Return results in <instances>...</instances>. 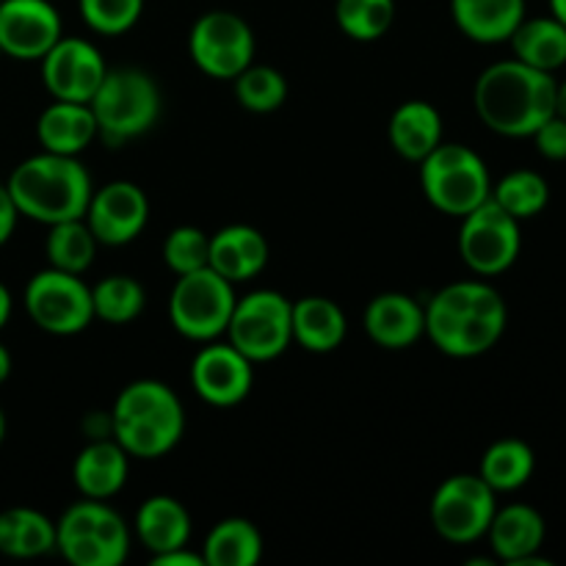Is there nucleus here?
I'll return each mask as SVG.
<instances>
[{
	"label": "nucleus",
	"instance_id": "13",
	"mask_svg": "<svg viewBox=\"0 0 566 566\" xmlns=\"http://www.w3.org/2000/svg\"><path fill=\"white\" fill-rule=\"evenodd\" d=\"M103 53L92 42L77 36H61L42 59V77L48 92L66 103H88L103 83Z\"/></svg>",
	"mask_w": 566,
	"mask_h": 566
},
{
	"label": "nucleus",
	"instance_id": "45",
	"mask_svg": "<svg viewBox=\"0 0 566 566\" xmlns=\"http://www.w3.org/2000/svg\"><path fill=\"white\" fill-rule=\"evenodd\" d=\"M3 437H6V415L3 409H0V442H3Z\"/></svg>",
	"mask_w": 566,
	"mask_h": 566
},
{
	"label": "nucleus",
	"instance_id": "12",
	"mask_svg": "<svg viewBox=\"0 0 566 566\" xmlns=\"http://www.w3.org/2000/svg\"><path fill=\"white\" fill-rule=\"evenodd\" d=\"M520 247H523L520 221L492 197L462 216L459 252L468 269L479 276H497L512 269L514 260L520 258Z\"/></svg>",
	"mask_w": 566,
	"mask_h": 566
},
{
	"label": "nucleus",
	"instance_id": "3",
	"mask_svg": "<svg viewBox=\"0 0 566 566\" xmlns=\"http://www.w3.org/2000/svg\"><path fill=\"white\" fill-rule=\"evenodd\" d=\"M20 216L42 224L83 219L92 199V177L75 155H55L42 149L11 171L9 182Z\"/></svg>",
	"mask_w": 566,
	"mask_h": 566
},
{
	"label": "nucleus",
	"instance_id": "25",
	"mask_svg": "<svg viewBox=\"0 0 566 566\" xmlns=\"http://www.w3.org/2000/svg\"><path fill=\"white\" fill-rule=\"evenodd\" d=\"M346 315L326 296H307L293 304V340L313 354H329L346 340Z\"/></svg>",
	"mask_w": 566,
	"mask_h": 566
},
{
	"label": "nucleus",
	"instance_id": "28",
	"mask_svg": "<svg viewBox=\"0 0 566 566\" xmlns=\"http://www.w3.org/2000/svg\"><path fill=\"white\" fill-rule=\"evenodd\" d=\"M205 566H254L263 558V534L243 517L221 520L202 547Z\"/></svg>",
	"mask_w": 566,
	"mask_h": 566
},
{
	"label": "nucleus",
	"instance_id": "11",
	"mask_svg": "<svg viewBox=\"0 0 566 566\" xmlns=\"http://www.w3.org/2000/svg\"><path fill=\"white\" fill-rule=\"evenodd\" d=\"M188 53L205 75L235 81L254 61V33L235 11H208L188 33Z\"/></svg>",
	"mask_w": 566,
	"mask_h": 566
},
{
	"label": "nucleus",
	"instance_id": "10",
	"mask_svg": "<svg viewBox=\"0 0 566 566\" xmlns=\"http://www.w3.org/2000/svg\"><path fill=\"white\" fill-rule=\"evenodd\" d=\"M25 310L33 324L50 335H77L94 318L92 287L77 274L50 265L25 285Z\"/></svg>",
	"mask_w": 566,
	"mask_h": 566
},
{
	"label": "nucleus",
	"instance_id": "7",
	"mask_svg": "<svg viewBox=\"0 0 566 566\" xmlns=\"http://www.w3.org/2000/svg\"><path fill=\"white\" fill-rule=\"evenodd\" d=\"M232 282L210 265L177 276L169 296L171 326L193 343H210L224 335L235 310Z\"/></svg>",
	"mask_w": 566,
	"mask_h": 566
},
{
	"label": "nucleus",
	"instance_id": "40",
	"mask_svg": "<svg viewBox=\"0 0 566 566\" xmlns=\"http://www.w3.org/2000/svg\"><path fill=\"white\" fill-rule=\"evenodd\" d=\"M155 566H205L202 553H191L186 547H177V551L164 553V556H153Z\"/></svg>",
	"mask_w": 566,
	"mask_h": 566
},
{
	"label": "nucleus",
	"instance_id": "34",
	"mask_svg": "<svg viewBox=\"0 0 566 566\" xmlns=\"http://www.w3.org/2000/svg\"><path fill=\"white\" fill-rule=\"evenodd\" d=\"M335 20L354 42H376L396 20V0H337Z\"/></svg>",
	"mask_w": 566,
	"mask_h": 566
},
{
	"label": "nucleus",
	"instance_id": "5",
	"mask_svg": "<svg viewBox=\"0 0 566 566\" xmlns=\"http://www.w3.org/2000/svg\"><path fill=\"white\" fill-rule=\"evenodd\" d=\"M97 136L108 147L144 136L160 116V88L153 75L136 66L105 72L103 83L88 99Z\"/></svg>",
	"mask_w": 566,
	"mask_h": 566
},
{
	"label": "nucleus",
	"instance_id": "24",
	"mask_svg": "<svg viewBox=\"0 0 566 566\" xmlns=\"http://www.w3.org/2000/svg\"><path fill=\"white\" fill-rule=\"evenodd\" d=\"M392 149L401 158L420 164L437 144H442V116L426 99H409L401 103L390 116V127H387Z\"/></svg>",
	"mask_w": 566,
	"mask_h": 566
},
{
	"label": "nucleus",
	"instance_id": "18",
	"mask_svg": "<svg viewBox=\"0 0 566 566\" xmlns=\"http://www.w3.org/2000/svg\"><path fill=\"white\" fill-rule=\"evenodd\" d=\"M365 332L370 340L390 352L415 346L426 335V313L407 293H381L365 310Z\"/></svg>",
	"mask_w": 566,
	"mask_h": 566
},
{
	"label": "nucleus",
	"instance_id": "41",
	"mask_svg": "<svg viewBox=\"0 0 566 566\" xmlns=\"http://www.w3.org/2000/svg\"><path fill=\"white\" fill-rule=\"evenodd\" d=\"M11 293H9V287L3 285V282H0V329H3L6 324H9V318H11Z\"/></svg>",
	"mask_w": 566,
	"mask_h": 566
},
{
	"label": "nucleus",
	"instance_id": "43",
	"mask_svg": "<svg viewBox=\"0 0 566 566\" xmlns=\"http://www.w3.org/2000/svg\"><path fill=\"white\" fill-rule=\"evenodd\" d=\"M556 114L562 116V119H566V81L558 83L556 88Z\"/></svg>",
	"mask_w": 566,
	"mask_h": 566
},
{
	"label": "nucleus",
	"instance_id": "1",
	"mask_svg": "<svg viewBox=\"0 0 566 566\" xmlns=\"http://www.w3.org/2000/svg\"><path fill=\"white\" fill-rule=\"evenodd\" d=\"M556 88L553 72H542L517 59L497 61L475 81V114L501 136H534L539 125L556 114Z\"/></svg>",
	"mask_w": 566,
	"mask_h": 566
},
{
	"label": "nucleus",
	"instance_id": "37",
	"mask_svg": "<svg viewBox=\"0 0 566 566\" xmlns=\"http://www.w3.org/2000/svg\"><path fill=\"white\" fill-rule=\"evenodd\" d=\"M210 238L199 227H177L164 241V263L177 276L188 271H199L208 265Z\"/></svg>",
	"mask_w": 566,
	"mask_h": 566
},
{
	"label": "nucleus",
	"instance_id": "33",
	"mask_svg": "<svg viewBox=\"0 0 566 566\" xmlns=\"http://www.w3.org/2000/svg\"><path fill=\"white\" fill-rule=\"evenodd\" d=\"M492 199L514 219H534L551 202V186L539 171L514 169L492 188Z\"/></svg>",
	"mask_w": 566,
	"mask_h": 566
},
{
	"label": "nucleus",
	"instance_id": "22",
	"mask_svg": "<svg viewBox=\"0 0 566 566\" xmlns=\"http://www.w3.org/2000/svg\"><path fill=\"white\" fill-rule=\"evenodd\" d=\"M36 136L42 149H48V153L75 155L77 158L97 138V122H94L88 103L55 99L39 116Z\"/></svg>",
	"mask_w": 566,
	"mask_h": 566
},
{
	"label": "nucleus",
	"instance_id": "15",
	"mask_svg": "<svg viewBox=\"0 0 566 566\" xmlns=\"http://www.w3.org/2000/svg\"><path fill=\"white\" fill-rule=\"evenodd\" d=\"M61 33V14L50 0L0 3V53L17 61H42Z\"/></svg>",
	"mask_w": 566,
	"mask_h": 566
},
{
	"label": "nucleus",
	"instance_id": "20",
	"mask_svg": "<svg viewBox=\"0 0 566 566\" xmlns=\"http://www.w3.org/2000/svg\"><path fill=\"white\" fill-rule=\"evenodd\" d=\"M127 451L116 440H94L77 453L72 464V481L83 497L108 501L125 486L130 464Z\"/></svg>",
	"mask_w": 566,
	"mask_h": 566
},
{
	"label": "nucleus",
	"instance_id": "42",
	"mask_svg": "<svg viewBox=\"0 0 566 566\" xmlns=\"http://www.w3.org/2000/svg\"><path fill=\"white\" fill-rule=\"evenodd\" d=\"M9 374H11V354H9V348L0 343V385L9 379Z\"/></svg>",
	"mask_w": 566,
	"mask_h": 566
},
{
	"label": "nucleus",
	"instance_id": "36",
	"mask_svg": "<svg viewBox=\"0 0 566 566\" xmlns=\"http://www.w3.org/2000/svg\"><path fill=\"white\" fill-rule=\"evenodd\" d=\"M77 6L86 25L103 36L127 33L144 11V0H77Z\"/></svg>",
	"mask_w": 566,
	"mask_h": 566
},
{
	"label": "nucleus",
	"instance_id": "35",
	"mask_svg": "<svg viewBox=\"0 0 566 566\" xmlns=\"http://www.w3.org/2000/svg\"><path fill=\"white\" fill-rule=\"evenodd\" d=\"M235 97L252 114H271L280 111L287 99V81L280 70L265 64H249L235 77Z\"/></svg>",
	"mask_w": 566,
	"mask_h": 566
},
{
	"label": "nucleus",
	"instance_id": "38",
	"mask_svg": "<svg viewBox=\"0 0 566 566\" xmlns=\"http://www.w3.org/2000/svg\"><path fill=\"white\" fill-rule=\"evenodd\" d=\"M531 138L536 142L542 158L566 160V119H562L558 114H553L545 125H539V130Z\"/></svg>",
	"mask_w": 566,
	"mask_h": 566
},
{
	"label": "nucleus",
	"instance_id": "16",
	"mask_svg": "<svg viewBox=\"0 0 566 566\" xmlns=\"http://www.w3.org/2000/svg\"><path fill=\"white\" fill-rule=\"evenodd\" d=\"M252 365L232 343H210L193 357L191 385L210 407H235L252 390Z\"/></svg>",
	"mask_w": 566,
	"mask_h": 566
},
{
	"label": "nucleus",
	"instance_id": "2",
	"mask_svg": "<svg viewBox=\"0 0 566 566\" xmlns=\"http://www.w3.org/2000/svg\"><path fill=\"white\" fill-rule=\"evenodd\" d=\"M426 335L448 357L470 359L486 354L506 332L509 310L486 282H457L423 307Z\"/></svg>",
	"mask_w": 566,
	"mask_h": 566
},
{
	"label": "nucleus",
	"instance_id": "4",
	"mask_svg": "<svg viewBox=\"0 0 566 566\" xmlns=\"http://www.w3.org/2000/svg\"><path fill=\"white\" fill-rule=\"evenodd\" d=\"M114 440L136 459H160L180 442L186 412L164 381L138 379L116 396L111 412Z\"/></svg>",
	"mask_w": 566,
	"mask_h": 566
},
{
	"label": "nucleus",
	"instance_id": "17",
	"mask_svg": "<svg viewBox=\"0 0 566 566\" xmlns=\"http://www.w3.org/2000/svg\"><path fill=\"white\" fill-rule=\"evenodd\" d=\"M545 534V517L525 503L497 509L486 531L492 553L509 566H553V562L539 556Z\"/></svg>",
	"mask_w": 566,
	"mask_h": 566
},
{
	"label": "nucleus",
	"instance_id": "44",
	"mask_svg": "<svg viewBox=\"0 0 566 566\" xmlns=\"http://www.w3.org/2000/svg\"><path fill=\"white\" fill-rule=\"evenodd\" d=\"M551 14L566 25V0H551Z\"/></svg>",
	"mask_w": 566,
	"mask_h": 566
},
{
	"label": "nucleus",
	"instance_id": "47",
	"mask_svg": "<svg viewBox=\"0 0 566 566\" xmlns=\"http://www.w3.org/2000/svg\"><path fill=\"white\" fill-rule=\"evenodd\" d=\"M0 55H3V53H0Z\"/></svg>",
	"mask_w": 566,
	"mask_h": 566
},
{
	"label": "nucleus",
	"instance_id": "46",
	"mask_svg": "<svg viewBox=\"0 0 566 566\" xmlns=\"http://www.w3.org/2000/svg\"><path fill=\"white\" fill-rule=\"evenodd\" d=\"M0 3H3V0H0Z\"/></svg>",
	"mask_w": 566,
	"mask_h": 566
},
{
	"label": "nucleus",
	"instance_id": "8",
	"mask_svg": "<svg viewBox=\"0 0 566 566\" xmlns=\"http://www.w3.org/2000/svg\"><path fill=\"white\" fill-rule=\"evenodd\" d=\"M224 335L252 363H271L293 340V304L276 291L249 293L235 302Z\"/></svg>",
	"mask_w": 566,
	"mask_h": 566
},
{
	"label": "nucleus",
	"instance_id": "30",
	"mask_svg": "<svg viewBox=\"0 0 566 566\" xmlns=\"http://www.w3.org/2000/svg\"><path fill=\"white\" fill-rule=\"evenodd\" d=\"M536 470V457L528 442L497 440L486 448L481 459V479L495 492H514L531 481Z\"/></svg>",
	"mask_w": 566,
	"mask_h": 566
},
{
	"label": "nucleus",
	"instance_id": "29",
	"mask_svg": "<svg viewBox=\"0 0 566 566\" xmlns=\"http://www.w3.org/2000/svg\"><path fill=\"white\" fill-rule=\"evenodd\" d=\"M55 551V523L36 509L0 512V553L9 558H36Z\"/></svg>",
	"mask_w": 566,
	"mask_h": 566
},
{
	"label": "nucleus",
	"instance_id": "23",
	"mask_svg": "<svg viewBox=\"0 0 566 566\" xmlns=\"http://www.w3.org/2000/svg\"><path fill=\"white\" fill-rule=\"evenodd\" d=\"M136 534L153 556H164V553L188 545L191 517H188L186 506L171 495L147 497L136 512Z\"/></svg>",
	"mask_w": 566,
	"mask_h": 566
},
{
	"label": "nucleus",
	"instance_id": "31",
	"mask_svg": "<svg viewBox=\"0 0 566 566\" xmlns=\"http://www.w3.org/2000/svg\"><path fill=\"white\" fill-rule=\"evenodd\" d=\"M97 238L92 235L88 224L83 219L72 221H59V224H50L48 235V260L53 269L66 271V274H77L88 271V265L94 263V254H97Z\"/></svg>",
	"mask_w": 566,
	"mask_h": 566
},
{
	"label": "nucleus",
	"instance_id": "19",
	"mask_svg": "<svg viewBox=\"0 0 566 566\" xmlns=\"http://www.w3.org/2000/svg\"><path fill=\"white\" fill-rule=\"evenodd\" d=\"M269 263V243L260 230L249 224H230L210 238L208 265L224 280L249 282Z\"/></svg>",
	"mask_w": 566,
	"mask_h": 566
},
{
	"label": "nucleus",
	"instance_id": "21",
	"mask_svg": "<svg viewBox=\"0 0 566 566\" xmlns=\"http://www.w3.org/2000/svg\"><path fill=\"white\" fill-rule=\"evenodd\" d=\"M451 17L473 42L501 44L525 20V0H451Z\"/></svg>",
	"mask_w": 566,
	"mask_h": 566
},
{
	"label": "nucleus",
	"instance_id": "26",
	"mask_svg": "<svg viewBox=\"0 0 566 566\" xmlns=\"http://www.w3.org/2000/svg\"><path fill=\"white\" fill-rule=\"evenodd\" d=\"M59 551L66 562L75 566H119L130 553L127 523L108 506L94 534L61 542Z\"/></svg>",
	"mask_w": 566,
	"mask_h": 566
},
{
	"label": "nucleus",
	"instance_id": "39",
	"mask_svg": "<svg viewBox=\"0 0 566 566\" xmlns=\"http://www.w3.org/2000/svg\"><path fill=\"white\" fill-rule=\"evenodd\" d=\"M17 219H20V210H17L14 199H11L6 182H0V247L14 235Z\"/></svg>",
	"mask_w": 566,
	"mask_h": 566
},
{
	"label": "nucleus",
	"instance_id": "32",
	"mask_svg": "<svg viewBox=\"0 0 566 566\" xmlns=\"http://www.w3.org/2000/svg\"><path fill=\"white\" fill-rule=\"evenodd\" d=\"M92 304L94 318H103L105 324L125 326L142 315L144 304H147V293H144V285L136 276L114 274L92 287Z\"/></svg>",
	"mask_w": 566,
	"mask_h": 566
},
{
	"label": "nucleus",
	"instance_id": "27",
	"mask_svg": "<svg viewBox=\"0 0 566 566\" xmlns=\"http://www.w3.org/2000/svg\"><path fill=\"white\" fill-rule=\"evenodd\" d=\"M514 59L542 72H556L566 64V25L556 17H525L512 33Z\"/></svg>",
	"mask_w": 566,
	"mask_h": 566
},
{
	"label": "nucleus",
	"instance_id": "6",
	"mask_svg": "<svg viewBox=\"0 0 566 566\" xmlns=\"http://www.w3.org/2000/svg\"><path fill=\"white\" fill-rule=\"evenodd\" d=\"M420 186L426 199L446 216H468L492 197L490 169L464 144H437L420 160Z\"/></svg>",
	"mask_w": 566,
	"mask_h": 566
},
{
	"label": "nucleus",
	"instance_id": "14",
	"mask_svg": "<svg viewBox=\"0 0 566 566\" xmlns=\"http://www.w3.org/2000/svg\"><path fill=\"white\" fill-rule=\"evenodd\" d=\"M83 221L88 224L97 243L125 247L136 241L149 221V199L136 182L114 180L92 191Z\"/></svg>",
	"mask_w": 566,
	"mask_h": 566
},
{
	"label": "nucleus",
	"instance_id": "9",
	"mask_svg": "<svg viewBox=\"0 0 566 566\" xmlns=\"http://www.w3.org/2000/svg\"><path fill=\"white\" fill-rule=\"evenodd\" d=\"M495 495L481 475H451L431 497V525L451 545H473L490 531L497 512Z\"/></svg>",
	"mask_w": 566,
	"mask_h": 566
}]
</instances>
